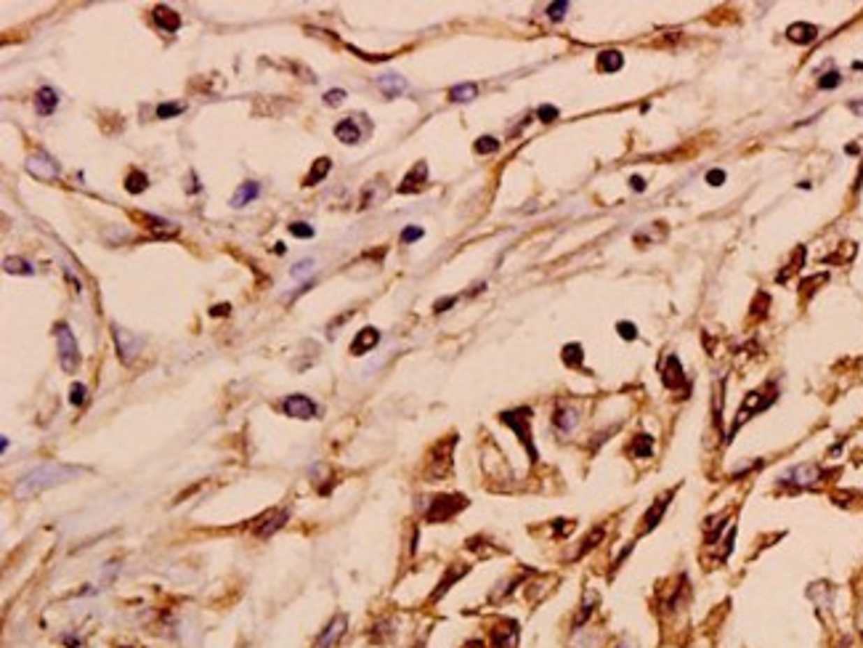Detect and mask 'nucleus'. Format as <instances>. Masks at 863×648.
I'll use <instances>...</instances> for the list:
<instances>
[{
  "instance_id": "obj_1",
  "label": "nucleus",
  "mask_w": 863,
  "mask_h": 648,
  "mask_svg": "<svg viewBox=\"0 0 863 648\" xmlns=\"http://www.w3.org/2000/svg\"><path fill=\"white\" fill-rule=\"evenodd\" d=\"M82 473H85V468H75V465H61V463H45V465H40V468H35V470H29V473L16 484L13 494H16L19 500H27V497H35L40 491L51 489V487L66 484V481L82 476Z\"/></svg>"
},
{
  "instance_id": "obj_2",
  "label": "nucleus",
  "mask_w": 863,
  "mask_h": 648,
  "mask_svg": "<svg viewBox=\"0 0 863 648\" xmlns=\"http://www.w3.org/2000/svg\"><path fill=\"white\" fill-rule=\"evenodd\" d=\"M500 423H505L507 428L516 431L518 441L523 444V449L529 452V460L531 463H537L539 454H537L534 438H531V407H516V410L500 412Z\"/></svg>"
},
{
  "instance_id": "obj_3",
  "label": "nucleus",
  "mask_w": 863,
  "mask_h": 648,
  "mask_svg": "<svg viewBox=\"0 0 863 648\" xmlns=\"http://www.w3.org/2000/svg\"><path fill=\"white\" fill-rule=\"evenodd\" d=\"M463 507H467V497H463V494H438L428 505L425 521L428 524H444V521L457 516Z\"/></svg>"
},
{
  "instance_id": "obj_4",
  "label": "nucleus",
  "mask_w": 863,
  "mask_h": 648,
  "mask_svg": "<svg viewBox=\"0 0 863 648\" xmlns=\"http://www.w3.org/2000/svg\"><path fill=\"white\" fill-rule=\"evenodd\" d=\"M53 335H56V345H59V364H61V370H64L66 375L78 372L80 351H78V340H75L72 330L66 327L64 322H59V324L53 327Z\"/></svg>"
},
{
  "instance_id": "obj_5",
  "label": "nucleus",
  "mask_w": 863,
  "mask_h": 648,
  "mask_svg": "<svg viewBox=\"0 0 863 648\" xmlns=\"http://www.w3.org/2000/svg\"><path fill=\"white\" fill-rule=\"evenodd\" d=\"M454 444H457V438L449 436L447 441H438L433 452H430V460H428V468H425V478H430V481H438V478H444L447 473L451 470V449H454Z\"/></svg>"
},
{
  "instance_id": "obj_6",
  "label": "nucleus",
  "mask_w": 863,
  "mask_h": 648,
  "mask_svg": "<svg viewBox=\"0 0 863 648\" xmlns=\"http://www.w3.org/2000/svg\"><path fill=\"white\" fill-rule=\"evenodd\" d=\"M773 401H776V391H752L749 396L744 398V404L739 407V412H736V420H733V428H730L728 438H733V433H736V431H739V428H741V425L746 423L752 415L762 412L765 407H770Z\"/></svg>"
},
{
  "instance_id": "obj_7",
  "label": "nucleus",
  "mask_w": 863,
  "mask_h": 648,
  "mask_svg": "<svg viewBox=\"0 0 863 648\" xmlns=\"http://www.w3.org/2000/svg\"><path fill=\"white\" fill-rule=\"evenodd\" d=\"M781 481L783 484H795L799 489H810V487H815L818 481H823V470L813 463L797 465V468H792L786 476H781Z\"/></svg>"
},
{
  "instance_id": "obj_8",
  "label": "nucleus",
  "mask_w": 863,
  "mask_h": 648,
  "mask_svg": "<svg viewBox=\"0 0 863 648\" xmlns=\"http://www.w3.org/2000/svg\"><path fill=\"white\" fill-rule=\"evenodd\" d=\"M282 410H284L287 417H295V420H311V417H317V404L308 396H303V394H292V396H287L284 398V404H282Z\"/></svg>"
},
{
  "instance_id": "obj_9",
  "label": "nucleus",
  "mask_w": 863,
  "mask_h": 648,
  "mask_svg": "<svg viewBox=\"0 0 863 648\" xmlns=\"http://www.w3.org/2000/svg\"><path fill=\"white\" fill-rule=\"evenodd\" d=\"M345 627H348V619H345V614H335L327 627L321 630V635L317 638V646L314 648H332L338 646V640L345 635Z\"/></svg>"
},
{
  "instance_id": "obj_10",
  "label": "nucleus",
  "mask_w": 863,
  "mask_h": 648,
  "mask_svg": "<svg viewBox=\"0 0 863 648\" xmlns=\"http://www.w3.org/2000/svg\"><path fill=\"white\" fill-rule=\"evenodd\" d=\"M287 518H290V510H284V507H282V510H271V513H266L263 518H258V521H255L252 531H255L258 537H263L266 540V537L277 534V531L287 524Z\"/></svg>"
},
{
  "instance_id": "obj_11",
  "label": "nucleus",
  "mask_w": 863,
  "mask_h": 648,
  "mask_svg": "<svg viewBox=\"0 0 863 648\" xmlns=\"http://www.w3.org/2000/svg\"><path fill=\"white\" fill-rule=\"evenodd\" d=\"M112 332H115V343H117V351H119L117 357L122 359V364H131L133 359H136V354L141 351V340H138L136 335H131L128 330H119L117 324L112 327Z\"/></svg>"
},
{
  "instance_id": "obj_12",
  "label": "nucleus",
  "mask_w": 863,
  "mask_h": 648,
  "mask_svg": "<svg viewBox=\"0 0 863 648\" xmlns=\"http://www.w3.org/2000/svg\"><path fill=\"white\" fill-rule=\"evenodd\" d=\"M27 173L29 175H35V178H43V181H53V178H59V165L53 162L51 157H45V154H35V157H29L27 162Z\"/></svg>"
},
{
  "instance_id": "obj_13",
  "label": "nucleus",
  "mask_w": 863,
  "mask_h": 648,
  "mask_svg": "<svg viewBox=\"0 0 863 648\" xmlns=\"http://www.w3.org/2000/svg\"><path fill=\"white\" fill-rule=\"evenodd\" d=\"M553 425H556V431H560L563 436H569L571 431L579 425V412L574 410L571 404H558L556 412H553Z\"/></svg>"
},
{
  "instance_id": "obj_14",
  "label": "nucleus",
  "mask_w": 863,
  "mask_h": 648,
  "mask_svg": "<svg viewBox=\"0 0 863 648\" xmlns=\"http://www.w3.org/2000/svg\"><path fill=\"white\" fill-rule=\"evenodd\" d=\"M518 646V624L510 622L497 624L491 630V648H516Z\"/></svg>"
},
{
  "instance_id": "obj_15",
  "label": "nucleus",
  "mask_w": 863,
  "mask_h": 648,
  "mask_svg": "<svg viewBox=\"0 0 863 648\" xmlns=\"http://www.w3.org/2000/svg\"><path fill=\"white\" fill-rule=\"evenodd\" d=\"M662 383L667 385V388H672V391H677V388H683V385H686V375H683V367H680V361H677L675 354H669L667 361H664Z\"/></svg>"
},
{
  "instance_id": "obj_16",
  "label": "nucleus",
  "mask_w": 863,
  "mask_h": 648,
  "mask_svg": "<svg viewBox=\"0 0 863 648\" xmlns=\"http://www.w3.org/2000/svg\"><path fill=\"white\" fill-rule=\"evenodd\" d=\"M425 178H428V165H425V162H417V165L404 175V181L398 186V194H414V192H420L425 186Z\"/></svg>"
},
{
  "instance_id": "obj_17",
  "label": "nucleus",
  "mask_w": 863,
  "mask_h": 648,
  "mask_svg": "<svg viewBox=\"0 0 863 648\" xmlns=\"http://www.w3.org/2000/svg\"><path fill=\"white\" fill-rule=\"evenodd\" d=\"M377 343H380V332L375 330V327H364V330H358L356 338L351 340V354H354V357H364V354L372 351Z\"/></svg>"
},
{
  "instance_id": "obj_18",
  "label": "nucleus",
  "mask_w": 863,
  "mask_h": 648,
  "mask_svg": "<svg viewBox=\"0 0 863 648\" xmlns=\"http://www.w3.org/2000/svg\"><path fill=\"white\" fill-rule=\"evenodd\" d=\"M56 106H59V93L48 88V85H43L38 93H35V112H38L40 117H48L51 112H56Z\"/></svg>"
},
{
  "instance_id": "obj_19",
  "label": "nucleus",
  "mask_w": 863,
  "mask_h": 648,
  "mask_svg": "<svg viewBox=\"0 0 863 648\" xmlns=\"http://www.w3.org/2000/svg\"><path fill=\"white\" fill-rule=\"evenodd\" d=\"M377 88L383 91L385 99H396V96H401V93L407 91V80L401 78V75L388 72V75H380V78H377Z\"/></svg>"
},
{
  "instance_id": "obj_20",
  "label": "nucleus",
  "mask_w": 863,
  "mask_h": 648,
  "mask_svg": "<svg viewBox=\"0 0 863 648\" xmlns=\"http://www.w3.org/2000/svg\"><path fill=\"white\" fill-rule=\"evenodd\" d=\"M786 38L792 40V43H797V45H810L813 40L818 38V27L805 24V22H797V24H792L789 29H786Z\"/></svg>"
},
{
  "instance_id": "obj_21",
  "label": "nucleus",
  "mask_w": 863,
  "mask_h": 648,
  "mask_svg": "<svg viewBox=\"0 0 863 648\" xmlns=\"http://www.w3.org/2000/svg\"><path fill=\"white\" fill-rule=\"evenodd\" d=\"M467 571H470V566H451V569H447V574H444V579L438 582L436 593L430 596V600H438V598H441V596H447V593H449V587H451V584L457 582L460 577H465Z\"/></svg>"
},
{
  "instance_id": "obj_22",
  "label": "nucleus",
  "mask_w": 863,
  "mask_h": 648,
  "mask_svg": "<svg viewBox=\"0 0 863 648\" xmlns=\"http://www.w3.org/2000/svg\"><path fill=\"white\" fill-rule=\"evenodd\" d=\"M154 22H157L165 32H178V27H181V16L168 8V6H157L154 8Z\"/></svg>"
},
{
  "instance_id": "obj_23",
  "label": "nucleus",
  "mask_w": 863,
  "mask_h": 648,
  "mask_svg": "<svg viewBox=\"0 0 863 648\" xmlns=\"http://www.w3.org/2000/svg\"><path fill=\"white\" fill-rule=\"evenodd\" d=\"M332 171V159L330 157H319L317 162H311V171L305 175V184L303 186H317L321 184L324 178H327V173Z\"/></svg>"
},
{
  "instance_id": "obj_24",
  "label": "nucleus",
  "mask_w": 863,
  "mask_h": 648,
  "mask_svg": "<svg viewBox=\"0 0 863 648\" xmlns=\"http://www.w3.org/2000/svg\"><path fill=\"white\" fill-rule=\"evenodd\" d=\"M335 136H338V141H343V144H358V138H361L358 125L351 117L340 120V122L335 125Z\"/></svg>"
},
{
  "instance_id": "obj_25",
  "label": "nucleus",
  "mask_w": 863,
  "mask_h": 648,
  "mask_svg": "<svg viewBox=\"0 0 863 648\" xmlns=\"http://www.w3.org/2000/svg\"><path fill=\"white\" fill-rule=\"evenodd\" d=\"M258 194H261V184H255V181H245V184L237 189V194L231 197V205H234V208H245V205H250Z\"/></svg>"
},
{
  "instance_id": "obj_26",
  "label": "nucleus",
  "mask_w": 863,
  "mask_h": 648,
  "mask_svg": "<svg viewBox=\"0 0 863 648\" xmlns=\"http://www.w3.org/2000/svg\"><path fill=\"white\" fill-rule=\"evenodd\" d=\"M672 494H675V491H667V497L659 500V505H651V510L646 513V518H643V524H646V526H643V534H648V531L653 529L659 521H662V513L667 510V505H669V497H672Z\"/></svg>"
},
{
  "instance_id": "obj_27",
  "label": "nucleus",
  "mask_w": 863,
  "mask_h": 648,
  "mask_svg": "<svg viewBox=\"0 0 863 648\" xmlns=\"http://www.w3.org/2000/svg\"><path fill=\"white\" fill-rule=\"evenodd\" d=\"M3 268L8 271V274H19V277H32L35 274V266L24 261V258H19V255H13V258H6L3 261Z\"/></svg>"
},
{
  "instance_id": "obj_28",
  "label": "nucleus",
  "mask_w": 863,
  "mask_h": 648,
  "mask_svg": "<svg viewBox=\"0 0 863 648\" xmlns=\"http://www.w3.org/2000/svg\"><path fill=\"white\" fill-rule=\"evenodd\" d=\"M622 64H624V59L619 51H603L597 56V69H600V72H619Z\"/></svg>"
},
{
  "instance_id": "obj_29",
  "label": "nucleus",
  "mask_w": 863,
  "mask_h": 648,
  "mask_svg": "<svg viewBox=\"0 0 863 648\" xmlns=\"http://www.w3.org/2000/svg\"><path fill=\"white\" fill-rule=\"evenodd\" d=\"M476 96H478L476 82H463V85H454L449 91V99L451 101H457V104H467V101H473Z\"/></svg>"
},
{
  "instance_id": "obj_30",
  "label": "nucleus",
  "mask_w": 863,
  "mask_h": 648,
  "mask_svg": "<svg viewBox=\"0 0 863 648\" xmlns=\"http://www.w3.org/2000/svg\"><path fill=\"white\" fill-rule=\"evenodd\" d=\"M146 186H149V178H146V173L131 171L128 175H125V192H128V194H141Z\"/></svg>"
},
{
  "instance_id": "obj_31",
  "label": "nucleus",
  "mask_w": 863,
  "mask_h": 648,
  "mask_svg": "<svg viewBox=\"0 0 863 648\" xmlns=\"http://www.w3.org/2000/svg\"><path fill=\"white\" fill-rule=\"evenodd\" d=\"M651 452H653V438L648 433H640L630 444V454H635V457H651Z\"/></svg>"
},
{
  "instance_id": "obj_32",
  "label": "nucleus",
  "mask_w": 863,
  "mask_h": 648,
  "mask_svg": "<svg viewBox=\"0 0 863 648\" xmlns=\"http://www.w3.org/2000/svg\"><path fill=\"white\" fill-rule=\"evenodd\" d=\"M595 603H597L595 593H590V590H587V593H584L582 611H579V614H576V619H574V630H579V627H582V624L587 622V619H590V614L595 611Z\"/></svg>"
},
{
  "instance_id": "obj_33",
  "label": "nucleus",
  "mask_w": 863,
  "mask_h": 648,
  "mask_svg": "<svg viewBox=\"0 0 863 648\" xmlns=\"http://www.w3.org/2000/svg\"><path fill=\"white\" fill-rule=\"evenodd\" d=\"M582 359H584V354H582V345L579 343L563 345V364H566V367H574V370L582 367Z\"/></svg>"
},
{
  "instance_id": "obj_34",
  "label": "nucleus",
  "mask_w": 863,
  "mask_h": 648,
  "mask_svg": "<svg viewBox=\"0 0 863 648\" xmlns=\"http://www.w3.org/2000/svg\"><path fill=\"white\" fill-rule=\"evenodd\" d=\"M603 534H606V531H603V526H597L595 531H590V534H587V537L582 540V547L576 550V556H574V558H582L584 553H590V550H593V547H595V545L600 542V540H603Z\"/></svg>"
},
{
  "instance_id": "obj_35",
  "label": "nucleus",
  "mask_w": 863,
  "mask_h": 648,
  "mask_svg": "<svg viewBox=\"0 0 863 648\" xmlns=\"http://www.w3.org/2000/svg\"><path fill=\"white\" fill-rule=\"evenodd\" d=\"M184 109H186V104H181V101H173V104H159L157 106V117L159 120H173V117H178Z\"/></svg>"
},
{
  "instance_id": "obj_36",
  "label": "nucleus",
  "mask_w": 863,
  "mask_h": 648,
  "mask_svg": "<svg viewBox=\"0 0 863 648\" xmlns=\"http://www.w3.org/2000/svg\"><path fill=\"white\" fill-rule=\"evenodd\" d=\"M500 149V141L494 138V136H481L476 141V152L478 154H494Z\"/></svg>"
},
{
  "instance_id": "obj_37",
  "label": "nucleus",
  "mask_w": 863,
  "mask_h": 648,
  "mask_svg": "<svg viewBox=\"0 0 863 648\" xmlns=\"http://www.w3.org/2000/svg\"><path fill=\"white\" fill-rule=\"evenodd\" d=\"M311 271H314V261H311V258H303V261H298V264L292 266L290 277L292 279H305V277H311Z\"/></svg>"
},
{
  "instance_id": "obj_38",
  "label": "nucleus",
  "mask_w": 863,
  "mask_h": 648,
  "mask_svg": "<svg viewBox=\"0 0 863 648\" xmlns=\"http://www.w3.org/2000/svg\"><path fill=\"white\" fill-rule=\"evenodd\" d=\"M287 229H290L292 237H298V239H311L314 234H317V231H314V226L303 224V221H295V224H290Z\"/></svg>"
},
{
  "instance_id": "obj_39",
  "label": "nucleus",
  "mask_w": 863,
  "mask_h": 648,
  "mask_svg": "<svg viewBox=\"0 0 863 648\" xmlns=\"http://www.w3.org/2000/svg\"><path fill=\"white\" fill-rule=\"evenodd\" d=\"M802 261H805V247H797V252H795V261H792V264L786 266V271H781V274H778V282H786V279H789V274H795L797 268L802 266Z\"/></svg>"
},
{
  "instance_id": "obj_40",
  "label": "nucleus",
  "mask_w": 863,
  "mask_h": 648,
  "mask_svg": "<svg viewBox=\"0 0 863 648\" xmlns=\"http://www.w3.org/2000/svg\"><path fill=\"white\" fill-rule=\"evenodd\" d=\"M85 394H88V391H85V385L75 383L72 388H69V401H72L75 407H82V404H85V398H88Z\"/></svg>"
},
{
  "instance_id": "obj_41",
  "label": "nucleus",
  "mask_w": 863,
  "mask_h": 648,
  "mask_svg": "<svg viewBox=\"0 0 863 648\" xmlns=\"http://www.w3.org/2000/svg\"><path fill=\"white\" fill-rule=\"evenodd\" d=\"M569 11V3L566 0H560V3H553V6H547V16L553 19V22H560L563 19V13Z\"/></svg>"
},
{
  "instance_id": "obj_42",
  "label": "nucleus",
  "mask_w": 863,
  "mask_h": 648,
  "mask_svg": "<svg viewBox=\"0 0 863 648\" xmlns=\"http://www.w3.org/2000/svg\"><path fill=\"white\" fill-rule=\"evenodd\" d=\"M423 229H420V226H407V229H404V231H401V242H404V245H409V242H417V239H423Z\"/></svg>"
},
{
  "instance_id": "obj_43",
  "label": "nucleus",
  "mask_w": 863,
  "mask_h": 648,
  "mask_svg": "<svg viewBox=\"0 0 863 648\" xmlns=\"http://www.w3.org/2000/svg\"><path fill=\"white\" fill-rule=\"evenodd\" d=\"M537 117L542 120V122H556V120H558V109H556V106H550V104H542L539 109H537Z\"/></svg>"
},
{
  "instance_id": "obj_44",
  "label": "nucleus",
  "mask_w": 863,
  "mask_h": 648,
  "mask_svg": "<svg viewBox=\"0 0 863 648\" xmlns=\"http://www.w3.org/2000/svg\"><path fill=\"white\" fill-rule=\"evenodd\" d=\"M616 330H619V335H622L624 340H635L637 338V327L632 324V322H619V324H616Z\"/></svg>"
},
{
  "instance_id": "obj_45",
  "label": "nucleus",
  "mask_w": 863,
  "mask_h": 648,
  "mask_svg": "<svg viewBox=\"0 0 863 648\" xmlns=\"http://www.w3.org/2000/svg\"><path fill=\"white\" fill-rule=\"evenodd\" d=\"M839 82H842L839 72H829V75H823V78L818 80V88H823V91H826V88H836Z\"/></svg>"
},
{
  "instance_id": "obj_46",
  "label": "nucleus",
  "mask_w": 863,
  "mask_h": 648,
  "mask_svg": "<svg viewBox=\"0 0 863 648\" xmlns=\"http://www.w3.org/2000/svg\"><path fill=\"white\" fill-rule=\"evenodd\" d=\"M343 99H345V91H340V88H335V91H327V93H324V104H327V106L343 104Z\"/></svg>"
},
{
  "instance_id": "obj_47",
  "label": "nucleus",
  "mask_w": 863,
  "mask_h": 648,
  "mask_svg": "<svg viewBox=\"0 0 863 648\" xmlns=\"http://www.w3.org/2000/svg\"><path fill=\"white\" fill-rule=\"evenodd\" d=\"M723 181H725V173H723V171H717V168H715V171L706 173V184H709V186H720Z\"/></svg>"
},
{
  "instance_id": "obj_48",
  "label": "nucleus",
  "mask_w": 863,
  "mask_h": 648,
  "mask_svg": "<svg viewBox=\"0 0 863 648\" xmlns=\"http://www.w3.org/2000/svg\"><path fill=\"white\" fill-rule=\"evenodd\" d=\"M457 303V298H444V301H436V305H433V311H436V314H441V311H447V308H451V305Z\"/></svg>"
},
{
  "instance_id": "obj_49",
  "label": "nucleus",
  "mask_w": 863,
  "mask_h": 648,
  "mask_svg": "<svg viewBox=\"0 0 863 648\" xmlns=\"http://www.w3.org/2000/svg\"><path fill=\"white\" fill-rule=\"evenodd\" d=\"M630 184H632V189H635V192H643V189H646V181H643L640 175H635V178H632Z\"/></svg>"
},
{
  "instance_id": "obj_50",
  "label": "nucleus",
  "mask_w": 863,
  "mask_h": 648,
  "mask_svg": "<svg viewBox=\"0 0 863 648\" xmlns=\"http://www.w3.org/2000/svg\"><path fill=\"white\" fill-rule=\"evenodd\" d=\"M210 314H212V317H224V314H229V303H226V305H215Z\"/></svg>"
},
{
  "instance_id": "obj_51",
  "label": "nucleus",
  "mask_w": 863,
  "mask_h": 648,
  "mask_svg": "<svg viewBox=\"0 0 863 648\" xmlns=\"http://www.w3.org/2000/svg\"><path fill=\"white\" fill-rule=\"evenodd\" d=\"M465 648H484V643H481V640H467Z\"/></svg>"
},
{
  "instance_id": "obj_52",
  "label": "nucleus",
  "mask_w": 863,
  "mask_h": 648,
  "mask_svg": "<svg viewBox=\"0 0 863 648\" xmlns=\"http://www.w3.org/2000/svg\"><path fill=\"white\" fill-rule=\"evenodd\" d=\"M850 109H853V112H858V115H863V104H855V101H853Z\"/></svg>"
},
{
  "instance_id": "obj_53",
  "label": "nucleus",
  "mask_w": 863,
  "mask_h": 648,
  "mask_svg": "<svg viewBox=\"0 0 863 648\" xmlns=\"http://www.w3.org/2000/svg\"><path fill=\"white\" fill-rule=\"evenodd\" d=\"M619 648H632V646H630V640H624V643H622Z\"/></svg>"
}]
</instances>
